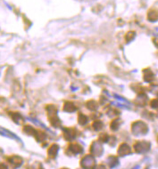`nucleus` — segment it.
<instances>
[{"label":"nucleus","instance_id":"f257e3e1","mask_svg":"<svg viewBox=\"0 0 158 169\" xmlns=\"http://www.w3.org/2000/svg\"><path fill=\"white\" fill-rule=\"evenodd\" d=\"M94 165H95V158H94V157L88 155V156H86V157H84L82 158V160H81V166L84 169L94 168Z\"/></svg>","mask_w":158,"mask_h":169},{"label":"nucleus","instance_id":"f03ea898","mask_svg":"<svg viewBox=\"0 0 158 169\" xmlns=\"http://www.w3.org/2000/svg\"><path fill=\"white\" fill-rule=\"evenodd\" d=\"M147 126L142 122H137L132 126V132L136 135H140L141 133H145L147 132Z\"/></svg>","mask_w":158,"mask_h":169},{"label":"nucleus","instance_id":"7ed1b4c3","mask_svg":"<svg viewBox=\"0 0 158 169\" xmlns=\"http://www.w3.org/2000/svg\"><path fill=\"white\" fill-rule=\"evenodd\" d=\"M149 147H150V144L148 143L139 142V143L135 144V150L138 153H144L149 150Z\"/></svg>","mask_w":158,"mask_h":169},{"label":"nucleus","instance_id":"20e7f679","mask_svg":"<svg viewBox=\"0 0 158 169\" xmlns=\"http://www.w3.org/2000/svg\"><path fill=\"white\" fill-rule=\"evenodd\" d=\"M91 151L93 153V155L95 156H101V154L103 153V147L102 144L99 142H96L92 144V148H91Z\"/></svg>","mask_w":158,"mask_h":169},{"label":"nucleus","instance_id":"39448f33","mask_svg":"<svg viewBox=\"0 0 158 169\" xmlns=\"http://www.w3.org/2000/svg\"><path fill=\"white\" fill-rule=\"evenodd\" d=\"M8 161H9L14 167H19V166H21L22 164V162H23L22 158H20V157H18V156H13V157L9 158H8Z\"/></svg>","mask_w":158,"mask_h":169},{"label":"nucleus","instance_id":"423d86ee","mask_svg":"<svg viewBox=\"0 0 158 169\" xmlns=\"http://www.w3.org/2000/svg\"><path fill=\"white\" fill-rule=\"evenodd\" d=\"M76 136V131L75 129H73V128H67L65 130V137L66 140L68 141H71L73 139H74Z\"/></svg>","mask_w":158,"mask_h":169},{"label":"nucleus","instance_id":"0eeeda50","mask_svg":"<svg viewBox=\"0 0 158 169\" xmlns=\"http://www.w3.org/2000/svg\"><path fill=\"white\" fill-rule=\"evenodd\" d=\"M118 153L119 155L121 156H124V155H127L129 153H131V148L129 147V145H127L126 143L121 145L119 150H118Z\"/></svg>","mask_w":158,"mask_h":169},{"label":"nucleus","instance_id":"6e6552de","mask_svg":"<svg viewBox=\"0 0 158 169\" xmlns=\"http://www.w3.org/2000/svg\"><path fill=\"white\" fill-rule=\"evenodd\" d=\"M65 111H67V112H73L75 111L77 109H76V106L73 103H70V101H68V103H66L65 104Z\"/></svg>","mask_w":158,"mask_h":169},{"label":"nucleus","instance_id":"1a4fd4ad","mask_svg":"<svg viewBox=\"0 0 158 169\" xmlns=\"http://www.w3.org/2000/svg\"><path fill=\"white\" fill-rule=\"evenodd\" d=\"M70 150L73 153V154H79V153H81L83 151L82 148L78 145V144H73L70 146Z\"/></svg>","mask_w":158,"mask_h":169},{"label":"nucleus","instance_id":"9d476101","mask_svg":"<svg viewBox=\"0 0 158 169\" xmlns=\"http://www.w3.org/2000/svg\"><path fill=\"white\" fill-rule=\"evenodd\" d=\"M58 149H59V148H58V146H57L56 144L52 145L51 148H50L49 150H48V154H49V156L52 157V158H55L56 155H57V152H58Z\"/></svg>","mask_w":158,"mask_h":169},{"label":"nucleus","instance_id":"9b49d317","mask_svg":"<svg viewBox=\"0 0 158 169\" xmlns=\"http://www.w3.org/2000/svg\"><path fill=\"white\" fill-rule=\"evenodd\" d=\"M107 162H108V165H110V167L113 168V167L116 166V165L118 164V159L115 157H110L107 159Z\"/></svg>","mask_w":158,"mask_h":169},{"label":"nucleus","instance_id":"f8f14e48","mask_svg":"<svg viewBox=\"0 0 158 169\" xmlns=\"http://www.w3.org/2000/svg\"><path fill=\"white\" fill-rule=\"evenodd\" d=\"M87 107L90 110V111H96L98 109V104L96 101H89L87 103Z\"/></svg>","mask_w":158,"mask_h":169},{"label":"nucleus","instance_id":"ddd939ff","mask_svg":"<svg viewBox=\"0 0 158 169\" xmlns=\"http://www.w3.org/2000/svg\"><path fill=\"white\" fill-rule=\"evenodd\" d=\"M93 127H94V129L96 130V131H98V130L103 128V123L101 121H99V120L95 121L94 124H93Z\"/></svg>","mask_w":158,"mask_h":169},{"label":"nucleus","instance_id":"4468645a","mask_svg":"<svg viewBox=\"0 0 158 169\" xmlns=\"http://www.w3.org/2000/svg\"><path fill=\"white\" fill-rule=\"evenodd\" d=\"M87 122H88V118L85 115H83V114H80V116H79V123L83 126Z\"/></svg>","mask_w":158,"mask_h":169},{"label":"nucleus","instance_id":"2eb2a0df","mask_svg":"<svg viewBox=\"0 0 158 169\" xmlns=\"http://www.w3.org/2000/svg\"><path fill=\"white\" fill-rule=\"evenodd\" d=\"M119 126H120V121H119V119H116V120H113L112 122L111 128H112V130H117Z\"/></svg>","mask_w":158,"mask_h":169},{"label":"nucleus","instance_id":"dca6fc26","mask_svg":"<svg viewBox=\"0 0 158 169\" xmlns=\"http://www.w3.org/2000/svg\"><path fill=\"white\" fill-rule=\"evenodd\" d=\"M13 118H14V122H16V123H20L19 122V120H22L23 121V118L21 117V115L20 114H18V113H14V116H13Z\"/></svg>","mask_w":158,"mask_h":169},{"label":"nucleus","instance_id":"f3484780","mask_svg":"<svg viewBox=\"0 0 158 169\" xmlns=\"http://www.w3.org/2000/svg\"><path fill=\"white\" fill-rule=\"evenodd\" d=\"M152 107H154V108H158V99L154 100V101H152Z\"/></svg>","mask_w":158,"mask_h":169},{"label":"nucleus","instance_id":"a211bd4d","mask_svg":"<svg viewBox=\"0 0 158 169\" xmlns=\"http://www.w3.org/2000/svg\"><path fill=\"white\" fill-rule=\"evenodd\" d=\"M94 169H106V168L103 165H97Z\"/></svg>","mask_w":158,"mask_h":169},{"label":"nucleus","instance_id":"6ab92c4d","mask_svg":"<svg viewBox=\"0 0 158 169\" xmlns=\"http://www.w3.org/2000/svg\"><path fill=\"white\" fill-rule=\"evenodd\" d=\"M0 169H7V166L4 164H2L1 165H0Z\"/></svg>","mask_w":158,"mask_h":169}]
</instances>
